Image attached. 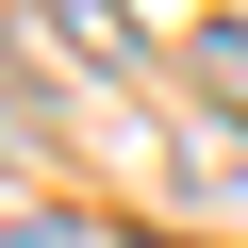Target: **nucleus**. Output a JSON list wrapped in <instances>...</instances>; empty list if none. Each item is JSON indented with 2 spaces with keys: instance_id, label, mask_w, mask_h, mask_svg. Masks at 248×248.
Returning <instances> with one entry per match:
<instances>
[{
  "instance_id": "1",
  "label": "nucleus",
  "mask_w": 248,
  "mask_h": 248,
  "mask_svg": "<svg viewBox=\"0 0 248 248\" xmlns=\"http://www.w3.org/2000/svg\"><path fill=\"white\" fill-rule=\"evenodd\" d=\"M17 17H33V50H66V66H99V83H133V66H149V33L116 17V0H17Z\"/></svg>"
},
{
  "instance_id": "2",
  "label": "nucleus",
  "mask_w": 248,
  "mask_h": 248,
  "mask_svg": "<svg viewBox=\"0 0 248 248\" xmlns=\"http://www.w3.org/2000/svg\"><path fill=\"white\" fill-rule=\"evenodd\" d=\"M0 248H99V232H66V215H17V232H0Z\"/></svg>"
},
{
  "instance_id": "3",
  "label": "nucleus",
  "mask_w": 248,
  "mask_h": 248,
  "mask_svg": "<svg viewBox=\"0 0 248 248\" xmlns=\"http://www.w3.org/2000/svg\"><path fill=\"white\" fill-rule=\"evenodd\" d=\"M166 248H182V232H166Z\"/></svg>"
}]
</instances>
